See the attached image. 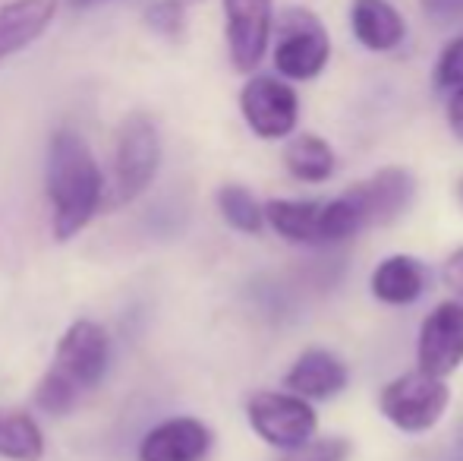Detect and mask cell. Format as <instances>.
Returning a JSON list of instances; mask_svg holds the SVG:
<instances>
[{"instance_id": "ffe728a7", "label": "cell", "mask_w": 463, "mask_h": 461, "mask_svg": "<svg viewBox=\"0 0 463 461\" xmlns=\"http://www.w3.org/2000/svg\"><path fill=\"white\" fill-rule=\"evenodd\" d=\"M146 25L152 32H158L161 38H184L186 29V4L184 0H155L146 10Z\"/></svg>"}, {"instance_id": "4fadbf2b", "label": "cell", "mask_w": 463, "mask_h": 461, "mask_svg": "<svg viewBox=\"0 0 463 461\" xmlns=\"http://www.w3.org/2000/svg\"><path fill=\"white\" fill-rule=\"evenodd\" d=\"M287 392L299 395L306 401H322L337 395L347 386V367L341 363V357H335L325 348H306L303 354L293 360L290 373L284 376Z\"/></svg>"}, {"instance_id": "30bf717a", "label": "cell", "mask_w": 463, "mask_h": 461, "mask_svg": "<svg viewBox=\"0 0 463 461\" xmlns=\"http://www.w3.org/2000/svg\"><path fill=\"white\" fill-rule=\"evenodd\" d=\"M420 370L432 376H451L463 363V303L445 301L422 320L420 329Z\"/></svg>"}, {"instance_id": "7a4b0ae2", "label": "cell", "mask_w": 463, "mask_h": 461, "mask_svg": "<svg viewBox=\"0 0 463 461\" xmlns=\"http://www.w3.org/2000/svg\"><path fill=\"white\" fill-rule=\"evenodd\" d=\"M108 357L110 339L104 332V326H98L92 320H76L63 332L48 373L38 379L35 405L42 411L54 414V418L73 411L76 401L104 379Z\"/></svg>"}, {"instance_id": "d4e9b609", "label": "cell", "mask_w": 463, "mask_h": 461, "mask_svg": "<svg viewBox=\"0 0 463 461\" xmlns=\"http://www.w3.org/2000/svg\"><path fill=\"white\" fill-rule=\"evenodd\" d=\"M448 123H451L454 136L463 139V86L451 95V105H448Z\"/></svg>"}, {"instance_id": "277c9868", "label": "cell", "mask_w": 463, "mask_h": 461, "mask_svg": "<svg viewBox=\"0 0 463 461\" xmlns=\"http://www.w3.org/2000/svg\"><path fill=\"white\" fill-rule=\"evenodd\" d=\"M275 35V70L284 80H316L331 57V38L325 23L306 6H287L271 23Z\"/></svg>"}, {"instance_id": "52a82bcc", "label": "cell", "mask_w": 463, "mask_h": 461, "mask_svg": "<svg viewBox=\"0 0 463 461\" xmlns=\"http://www.w3.org/2000/svg\"><path fill=\"white\" fill-rule=\"evenodd\" d=\"M246 418L252 430L280 452L297 449L318 430L312 405L293 392H256L246 405Z\"/></svg>"}, {"instance_id": "44dd1931", "label": "cell", "mask_w": 463, "mask_h": 461, "mask_svg": "<svg viewBox=\"0 0 463 461\" xmlns=\"http://www.w3.org/2000/svg\"><path fill=\"white\" fill-rule=\"evenodd\" d=\"M350 452L347 439L341 437H312L297 449H287L280 461H344Z\"/></svg>"}, {"instance_id": "5bb4252c", "label": "cell", "mask_w": 463, "mask_h": 461, "mask_svg": "<svg viewBox=\"0 0 463 461\" xmlns=\"http://www.w3.org/2000/svg\"><path fill=\"white\" fill-rule=\"evenodd\" d=\"M350 25L363 48L369 51H394L407 35V23L388 0H354L350 6Z\"/></svg>"}, {"instance_id": "4316f807", "label": "cell", "mask_w": 463, "mask_h": 461, "mask_svg": "<svg viewBox=\"0 0 463 461\" xmlns=\"http://www.w3.org/2000/svg\"><path fill=\"white\" fill-rule=\"evenodd\" d=\"M458 197H460V203H463V180L458 184Z\"/></svg>"}, {"instance_id": "d6986e66", "label": "cell", "mask_w": 463, "mask_h": 461, "mask_svg": "<svg viewBox=\"0 0 463 461\" xmlns=\"http://www.w3.org/2000/svg\"><path fill=\"white\" fill-rule=\"evenodd\" d=\"M214 199H218V212L224 216V222L231 225V228H237L243 234H259V231H262L265 212H262V206H259V199L252 197L246 187L224 184Z\"/></svg>"}, {"instance_id": "484cf974", "label": "cell", "mask_w": 463, "mask_h": 461, "mask_svg": "<svg viewBox=\"0 0 463 461\" xmlns=\"http://www.w3.org/2000/svg\"><path fill=\"white\" fill-rule=\"evenodd\" d=\"M73 10H95V6H101V4H114V0H67Z\"/></svg>"}, {"instance_id": "9c48e42d", "label": "cell", "mask_w": 463, "mask_h": 461, "mask_svg": "<svg viewBox=\"0 0 463 461\" xmlns=\"http://www.w3.org/2000/svg\"><path fill=\"white\" fill-rule=\"evenodd\" d=\"M275 0H224V35L240 73H252L269 51Z\"/></svg>"}, {"instance_id": "5b68a950", "label": "cell", "mask_w": 463, "mask_h": 461, "mask_svg": "<svg viewBox=\"0 0 463 461\" xmlns=\"http://www.w3.org/2000/svg\"><path fill=\"white\" fill-rule=\"evenodd\" d=\"M161 165L158 123L146 111L123 117L114 146V206H127L148 190Z\"/></svg>"}, {"instance_id": "cb8c5ba5", "label": "cell", "mask_w": 463, "mask_h": 461, "mask_svg": "<svg viewBox=\"0 0 463 461\" xmlns=\"http://www.w3.org/2000/svg\"><path fill=\"white\" fill-rule=\"evenodd\" d=\"M441 278H445V284L454 291V294L463 297V246L451 253V256L445 259V269H441Z\"/></svg>"}, {"instance_id": "7c38bea8", "label": "cell", "mask_w": 463, "mask_h": 461, "mask_svg": "<svg viewBox=\"0 0 463 461\" xmlns=\"http://www.w3.org/2000/svg\"><path fill=\"white\" fill-rule=\"evenodd\" d=\"M61 0H6L0 4V63L35 44L51 29Z\"/></svg>"}, {"instance_id": "6da1fadb", "label": "cell", "mask_w": 463, "mask_h": 461, "mask_svg": "<svg viewBox=\"0 0 463 461\" xmlns=\"http://www.w3.org/2000/svg\"><path fill=\"white\" fill-rule=\"evenodd\" d=\"M48 199L51 228L61 244L73 240L98 216L104 178L95 152L76 130H57L48 146Z\"/></svg>"}, {"instance_id": "ba28073f", "label": "cell", "mask_w": 463, "mask_h": 461, "mask_svg": "<svg viewBox=\"0 0 463 461\" xmlns=\"http://www.w3.org/2000/svg\"><path fill=\"white\" fill-rule=\"evenodd\" d=\"M240 111L243 120L259 139H284L297 130L299 99L290 82L278 76H252L240 92Z\"/></svg>"}, {"instance_id": "ac0fdd59", "label": "cell", "mask_w": 463, "mask_h": 461, "mask_svg": "<svg viewBox=\"0 0 463 461\" xmlns=\"http://www.w3.org/2000/svg\"><path fill=\"white\" fill-rule=\"evenodd\" d=\"M0 458L6 461H42L44 433L35 418L25 411H0Z\"/></svg>"}, {"instance_id": "2e32d148", "label": "cell", "mask_w": 463, "mask_h": 461, "mask_svg": "<svg viewBox=\"0 0 463 461\" xmlns=\"http://www.w3.org/2000/svg\"><path fill=\"white\" fill-rule=\"evenodd\" d=\"M265 222L280 237L303 246H325L322 234V203L318 199H271L262 206Z\"/></svg>"}, {"instance_id": "603a6c76", "label": "cell", "mask_w": 463, "mask_h": 461, "mask_svg": "<svg viewBox=\"0 0 463 461\" xmlns=\"http://www.w3.org/2000/svg\"><path fill=\"white\" fill-rule=\"evenodd\" d=\"M420 10L432 25L463 23V0H420Z\"/></svg>"}, {"instance_id": "e0dca14e", "label": "cell", "mask_w": 463, "mask_h": 461, "mask_svg": "<svg viewBox=\"0 0 463 461\" xmlns=\"http://www.w3.org/2000/svg\"><path fill=\"white\" fill-rule=\"evenodd\" d=\"M284 165L287 171L293 174L297 180L303 184H322L335 174V149L322 139V136H312V133H303V136H293L284 149Z\"/></svg>"}, {"instance_id": "9a60e30c", "label": "cell", "mask_w": 463, "mask_h": 461, "mask_svg": "<svg viewBox=\"0 0 463 461\" xmlns=\"http://www.w3.org/2000/svg\"><path fill=\"white\" fill-rule=\"evenodd\" d=\"M422 291H426V269L420 259L407 256V253L382 259L372 272V294L391 307H407V303L420 301Z\"/></svg>"}, {"instance_id": "7402d4cb", "label": "cell", "mask_w": 463, "mask_h": 461, "mask_svg": "<svg viewBox=\"0 0 463 461\" xmlns=\"http://www.w3.org/2000/svg\"><path fill=\"white\" fill-rule=\"evenodd\" d=\"M463 86V35L445 44L435 61V89L439 92H458Z\"/></svg>"}, {"instance_id": "8fae6325", "label": "cell", "mask_w": 463, "mask_h": 461, "mask_svg": "<svg viewBox=\"0 0 463 461\" xmlns=\"http://www.w3.org/2000/svg\"><path fill=\"white\" fill-rule=\"evenodd\" d=\"M212 430L195 418H171L142 437L139 461H202L212 452Z\"/></svg>"}, {"instance_id": "3957f363", "label": "cell", "mask_w": 463, "mask_h": 461, "mask_svg": "<svg viewBox=\"0 0 463 461\" xmlns=\"http://www.w3.org/2000/svg\"><path fill=\"white\" fill-rule=\"evenodd\" d=\"M416 197V180L407 168H382L372 178L354 184L337 199L322 203L325 244L347 240L363 228H378L410 209Z\"/></svg>"}, {"instance_id": "8992f818", "label": "cell", "mask_w": 463, "mask_h": 461, "mask_svg": "<svg viewBox=\"0 0 463 461\" xmlns=\"http://www.w3.org/2000/svg\"><path fill=\"white\" fill-rule=\"evenodd\" d=\"M448 405H451V392H448L445 379L420 367L388 382L382 389V399H378L382 414L403 433L432 430L441 420V414L448 411Z\"/></svg>"}]
</instances>
